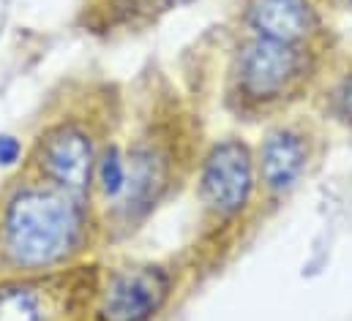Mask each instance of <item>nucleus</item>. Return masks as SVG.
<instances>
[{"instance_id": "7ed1b4c3", "label": "nucleus", "mask_w": 352, "mask_h": 321, "mask_svg": "<svg viewBox=\"0 0 352 321\" xmlns=\"http://www.w3.org/2000/svg\"><path fill=\"white\" fill-rule=\"evenodd\" d=\"M98 292L93 267L22 275L0 286V321H80Z\"/></svg>"}, {"instance_id": "6e6552de", "label": "nucleus", "mask_w": 352, "mask_h": 321, "mask_svg": "<svg viewBox=\"0 0 352 321\" xmlns=\"http://www.w3.org/2000/svg\"><path fill=\"white\" fill-rule=\"evenodd\" d=\"M257 182L270 199L287 196L309 169L311 142L300 128L278 126L267 131L257 150Z\"/></svg>"}, {"instance_id": "ddd939ff", "label": "nucleus", "mask_w": 352, "mask_h": 321, "mask_svg": "<svg viewBox=\"0 0 352 321\" xmlns=\"http://www.w3.org/2000/svg\"><path fill=\"white\" fill-rule=\"evenodd\" d=\"M350 5H352V0H350Z\"/></svg>"}, {"instance_id": "423d86ee", "label": "nucleus", "mask_w": 352, "mask_h": 321, "mask_svg": "<svg viewBox=\"0 0 352 321\" xmlns=\"http://www.w3.org/2000/svg\"><path fill=\"white\" fill-rule=\"evenodd\" d=\"M96 156L98 153L85 128L74 123H58L38 139L33 160L38 180L85 199V193L93 188Z\"/></svg>"}, {"instance_id": "f257e3e1", "label": "nucleus", "mask_w": 352, "mask_h": 321, "mask_svg": "<svg viewBox=\"0 0 352 321\" xmlns=\"http://www.w3.org/2000/svg\"><path fill=\"white\" fill-rule=\"evenodd\" d=\"M85 199L52 182L19 185L0 215V256L22 275L52 272L72 264L88 242Z\"/></svg>"}, {"instance_id": "f03ea898", "label": "nucleus", "mask_w": 352, "mask_h": 321, "mask_svg": "<svg viewBox=\"0 0 352 321\" xmlns=\"http://www.w3.org/2000/svg\"><path fill=\"white\" fill-rule=\"evenodd\" d=\"M314 74V60L309 47H292L252 36L241 44L232 82L238 98L252 109H270L298 98Z\"/></svg>"}, {"instance_id": "20e7f679", "label": "nucleus", "mask_w": 352, "mask_h": 321, "mask_svg": "<svg viewBox=\"0 0 352 321\" xmlns=\"http://www.w3.org/2000/svg\"><path fill=\"white\" fill-rule=\"evenodd\" d=\"M257 160L243 139H221L210 145L199 166V202L216 221L243 215L257 193Z\"/></svg>"}, {"instance_id": "9b49d317", "label": "nucleus", "mask_w": 352, "mask_h": 321, "mask_svg": "<svg viewBox=\"0 0 352 321\" xmlns=\"http://www.w3.org/2000/svg\"><path fill=\"white\" fill-rule=\"evenodd\" d=\"M328 112L339 123L352 128V71L342 74L331 84V90H328Z\"/></svg>"}, {"instance_id": "1a4fd4ad", "label": "nucleus", "mask_w": 352, "mask_h": 321, "mask_svg": "<svg viewBox=\"0 0 352 321\" xmlns=\"http://www.w3.org/2000/svg\"><path fill=\"white\" fill-rule=\"evenodd\" d=\"M243 19L254 36L292 47L311 49L322 36V19L311 0H246Z\"/></svg>"}, {"instance_id": "f8f14e48", "label": "nucleus", "mask_w": 352, "mask_h": 321, "mask_svg": "<svg viewBox=\"0 0 352 321\" xmlns=\"http://www.w3.org/2000/svg\"><path fill=\"white\" fill-rule=\"evenodd\" d=\"M19 156H22V145H19L14 136L0 134V166H11V163H16Z\"/></svg>"}, {"instance_id": "0eeeda50", "label": "nucleus", "mask_w": 352, "mask_h": 321, "mask_svg": "<svg viewBox=\"0 0 352 321\" xmlns=\"http://www.w3.org/2000/svg\"><path fill=\"white\" fill-rule=\"evenodd\" d=\"M173 158L159 142H140L126 156V185L120 199L112 204L123 224L145 218L170 185Z\"/></svg>"}, {"instance_id": "9d476101", "label": "nucleus", "mask_w": 352, "mask_h": 321, "mask_svg": "<svg viewBox=\"0 0 352 321\" xmlns=\"http://www.w3.org/2000/svg\"><path fill=\"white\" fill-rule=\"evenodd\" d=\"M126 185V156L118 147H107L96 156L93 169V188L107 204H115Z\"/></svg>"}, {"instance_id": "39448f33", "label": "nucleus", "mask_w": 352, "mask_h": 321, "mask_svg": "<svg viewBox=\"0 0 352 321\" xmlns=\"http://www.w3.org/2000/svg\"><path fill=\"white\" fill-rule=\"evenodd\" d=\"M175 278L162 264H134L112 270L98 281L93 300L96 321H153L170 302Z\"/></svg>"}]
</instances>
